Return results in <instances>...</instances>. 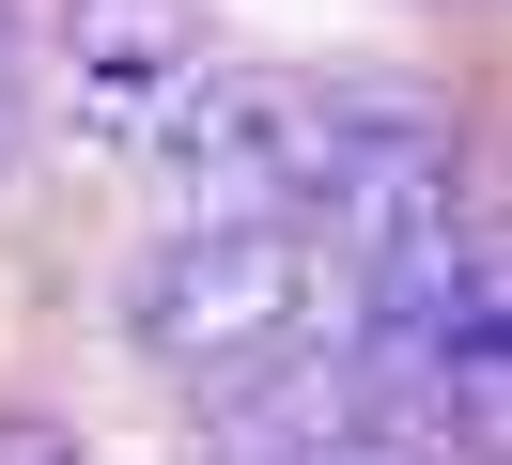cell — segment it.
Listing matches in <instances>:
<instances>
[{"mask_svg":"<svg viewBox=\"0 0 512 465\" xmlns=\"http://www.w3.org/2000/svg\"><path fill=\"white\" fill-rule=\"evenodd\" d=\"M233 465H249V450H233Z\"/></svg>","mask_w":512,"mask_h":465,"instance_id":"obj_8","label":"cell"},{"mask_svg":"<svg viewBox=\"0 0 512 465\" xmlns=\"http://www.w3.org/2000/svg\"><path fill=\"white\" fill-rule=\"evenodd\" d=\"M16 124H32V16L0 0V155H16Z\"/></svg>","mask_w":512,"mask_h":465,"instance_id":"obj_6","label":"cell"},{"mask_svg":"<svg viewBox=\"0 0 512 465\" xmlns=\"http://www.w3.org/2000/svg\"><path fill=\"white\" fill-rule=\"evenodd\" d=\"M450 109L419 78H311L295 93V155H280V233L311 248H342V264H373L388 233H419V217L450 202Z\"/></svg>","mask_w":512,"mask_h":465,"instance_id":"obj_1","label":"cell"},{"mask_svg":"<svg viewBox=\"0 0 512 465\" xmlns=\"http://www.w3.org/2000/svg\"><path fill=\"white\" fill-rule=\"evenodd\" d=\"M326 264L264 217V233H171L156 264L125 279V341L156 372H202V388H233V372H280L295 341L326 326Z\"/></svg>","mask_w":512,"mask_h":465,"instance_id":"obj_2","label":"cell"},{"mask_svg":"<svg viewBox=\"0 0 512 465\" xmlns=\"http://www.w3.org/2000/svg\"><path fill=\"white\" fill-rule=\"evenodd\" d=\"M0 465H78V434L63 419H0Z\"/></svg>","mask_w":512,"mask_h":465,"instance_id":"obj_7","label":"cell"},{"mask_svg":"<svg viewBox=\"0 0 512 465\" xmlns=\"http://www.w3.org/2000/svg\"><path fill=\"white\" fill-rule=\"evenodd\" d=\"M295 465H435V434H419V419H342V434H311Z\"/></svg>","mask_w":512,"mask_h":465,"instance_id":"obj_5","label":"cell"},{"mask_svg":"<svg viewBox=\"0 0 512 465\" xmlns=\"http://www.w3.org/2000/svg\"><path fill=\"white\" fill-rule=\"evenodd\" d=\"M63 93L94 140H156L187 93V0H63Z\"/></svg>","mask_w":512,"mask_h":465,"instance_id":"obj_4","label":"cell"},{"mask_svg":"<svg viewBox=\"0 0 512 465\" xmlns=\"http://www.w3.org/2000/svg\"><path fill=\"white\" fill-rule=\"evenodd\" d=\"M156 202L171 233H264L280 217V155H295V93L249 62H187V93L156 109Z\"/></svg>","mask_w":512,"mask_h":465,"instance_id":"obj_3","label":"cell"}]
</instances>
